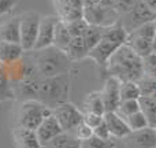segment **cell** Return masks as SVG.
<instances>
[{
    "instance_id": "ac0fdd59",
    "label": "cell",
    "mask_w": 156,
    "mask_h": 148,
    "mask_svg": "<svg viewBox=\"0 0 156 148\" xmlns=\"http://www.w3.org/2000/svg\"><path fill=\"white\" fill-rule=\"evenodd\" d=\"M25 51L21 44L18 43H5L0 41V60L4 66L11 65L15 60L21 59L23 56Z\"/></svg>"
},
{
    "instance_id": "d4e9b609",
    "label": "cell",
    "mask_w": 156,
    "mask_h": 148,
    "mask_svg": "<svg viewBox=\"0 0 156 148\" xmlns=\"http://www.w3.org/2000/svg\"><path fill=\"white\" fill-rule=\"evenodd\" d=\"M8 100H15V93H14V88L3 66V69L0 70V104Z\"/></svg>"
},
{
    "instance_id": "4316f807",
    "label": "cell",
    "mask_w": 156,
    "mask_h": 148,
    "mask_svg": "<svg viewBox=\"0 0 156 148\" xmlns=\"http://www.w3.org/2000/svg\"><path fill=\"white\" fill-rule=\"evenodd\" d=\"M140 88L136 81H121V102L130 99H140Z\"/></svg>"
},
{
    "instance_id": "b9f144b4",
    "label": "cell",
    "mask_w": 156,
    "mask_h": 148,
    "mask_svg": "<svg viewBox=\"0 0 156 148\" xmlns=\"http://www.w3.org/2000/svg\"><path fill=\"white\" fill-rule=\"evenodd\" d=\"M152 54L156 55V34L154 36V38H152Z\"/></svg>"
},
{
    "instance_id": "ba28073f",
    "label": "cell",
    "mask_w": 156,
    "mask_h": 148,
    "mask_svg": "<svg viewBox=\"0 0 156 148\" xmlns=\"http://www.w3.org/2000/svg\"><path fill=\"white\" fill-rule=\"evenodd\" d=\"M125 16H127L129 19H127L126 22H121V23L123 25L127 32H132L133 29H136V27L140 26V25L155 21L156 13L154 10H151L143 0H137V3H136L134 7L132 8V11L127 13Z\"/></svg>"
},
{
    "instance_id": "836d02e7",
    "label": "cell",
    "mask_w": 156,
    "mask_h": 148,
    "mask_svg": "<svg viewBox=\"0 0 156 148\" xmlns=\"http://www.w3.org/2000/svg\"><path fill=\"white\" fill-rule=\"evenodd\" d=\"M137 3V0H115V11L119 15H126L127 13L132 11V8L134 7V4Z\"/></svg>"
},
{
    "instance_id": "7bdbcfd3",
    "label": "cell",
    "mask_w": 156,
    "mask_h": 148,
    "mask_svg": "<svg viewBox=\"0 0 156 148\" xmlns=\"http://www.w3.org/2000/svg\"><path fill=\"white\" fill-rule=\"evenodd\" d=\"M92 3H96V0H85V5L86 4H92Z\"/></svg>"
},
{
    "instance_id": "f546056e",
    "label": "cell",
    "mask_w": 156,
    "mask_h": 148,
    "mask_svg": "<svg viewBox=\"0 0 156 148\" xmlns=\"http://www.w3.org/2000/svg\"><path fill=\"white\" fill-rule=\"evenodd\" d=\"M126 122L127 125H129L130 130H140V129H144V128L149 126V122L148 119L145 118V115H144L141 111H137V113L132 114V115L126 117Z\"/></svg>"
},
{
    "instance_id": "8fae6325",
    "label": "cell",
    "mask_w": 156,
    "mask_h": 148,
    "mask_svg": "<svg viewBox=\"0 0 156 148\" xmlns=\"http://www.w3.org/2000/svg\"><path fill=\"white\" fill-rule=\"evenodd\" d=\"M100 93L103 97L105 113L116 111V108L119 107V103H121V81L114 75H108Z\"/></svg>"
},
{
    "instance_id": "ffe728a7",
    "label": "cell",
    "mask_w": 156,
    "mask_h": 148,
    "mask_svg": "<svg viewBox=\"0 0 156 148\" xmlns=\"http://www.w3.org/2000/svg\"><path fill=\"white\" fill-rule=\"evenodd\" d=\"M82 113H94L99 115H104L105 107L100 91H93L86 95L82 103Z\"/></svg>"
},
{
    "instance_id": "7a4b0ae2",
    "label": "cell",
    "mask_w": 156,
    "mask_h": 148,
    "mask_svg": "<svg viewBox=\"0 0 156 148\" xmlns=\"http://www.w3.org/2000/svg\"><path fill=\"white\" fill-rule=\"evenodd\" d=\"M30 58L37 69L38 74L43 78L55 77L73 71L74 62L67 56L65 51L51 45L48 48L30 51Z\"/></svg>"
},
{
    "instance_id": "f1b7e54d",
    "label": "cell",
    "mask_w": 156,
    "mask_h": 148,
    "mask_svg": "<svg viewBox=\"0 0 156 148\" xmlns=\"http://www.w3.org/2000/svg\"><path fill=\"white\" fill-rule=\"evenodd\" d=\"M137 111H140V102H138V99L122 100V102L119 103V107L116 108V113L121 117H123V118L137 113Z\"/></svg>"
},
{
    "instance_id": "f35d334b",
    "label": "cell",
    "mask_w": 156,
    "mask_h": 148,
    "mask_svg": "<svg viewBox=\"0 0 156 148\" xmlns=\"http://www.w3.org/2000/svg\"><path fill=\"white\" fill-rule=\"evenodd\" d=\"M71 7L74 8H78V10H83L85 7V0H69Z\"/></svg>"
},
{
    "instance_id": "d6a6232c",
    "label": "cell",
    "mask_w": 156,
    "mask_h": 148,
    "mask_svg": "<svg viewBox=\"0 0 156 148\" xmlns=\"http://www.w3.org/2000/svg\"><path fill=\"white\" fill-rule=\"evenodd\" d=\"M143 63H144V74L152 75V77L156 78V55L151 52L145 58H143Z\"/></svg>"
},
{
    "instance_id": "cb8c5ba5",
    "label": "cell",
    "mask_w": 156,
    "mask_h": 148,
    "mask_svg": "<svg viewBox=\"0 0 156 148\" xmlns=\"http://www.w3.org/2000/svg\"><path fill=\"white\" fill-rule=\"evenodd\" d=\"M140 111L148 119L149 126L156 125V102L152 99V96H140Z\"/></svg>"
},
{
    "instance_id": "5bb4252c",
    "label": "cell",
    "mask_w": 156,
    "mask_h": 148,
    "mask_svg": "<svg viewBox=\"0 0 156 148\" xmlns=\"http://www.w3.org/2000/svg\"><path fill=\"white\" fill-rule=\"evenodd\" d=\"M62 132H63L62 128H60L59 122L56 121V118L54 117V114L45 117V118L43 119V122L38 125V128L36 129L37 137H38V140H40V143L43 144V147L45 146L47 143H49L52 139L56 137L58 135H60Z\"/></svg>"
},
{
    "instance_id": "bcb514c9",
    "label": "cell",
    "mask_w": 156,
    "mask_h": 148,
    "mask_svg": "<svg viewBox=\"0 0 156 148\" xmlns=\"http://www.w3.org/2000/svg\"><path fill=\"white\" fill-rule=\"evenodd\" d=\"M154 23H155V29H156V19H155V21H154Z\"/></svg>"
},
{
    "instance_id": "7c38bea8",
    "label": "cell",
    "mask_w": 156,
    "mask_h": 148,
    "mask_svg": "<svg viewBox=\"0 0 156 148\" xmlns=\"http://www.w3.org/2000/svg\"><path fill=\"white\" fill-rule=\"evenodd\" d=\"M104 122L107 124V128L110 130L112 139H121L122 140V139H125L132 132L126 119L119 115L116 111H108V113H105Z\"/></svg>"
},
{
    "instance_id": "30bf717a",
    "label": "cell",
    "mask_w": 156,
    "mask_h": 148,
    "mask_svg": "<svg viewBox=\"0 0 156 148\" xmlns=\"http://www.w3.org/2000/svg\"><path fill=\"white\" fill-rule=\"evenodd\" d=\"M59 19L60 18L58 15H43L41 16L37 40H36L34 49H33V51L44 49V48H48V47L54 45L55 27H56V23Z\"/></svg>"
},
{
    "instance_id": "8d00e7d4",
    "label": "cell",
    "mask_w": 156,
    "mask_h": 148,
    "mask_svg": "<svg viewBox=\"0 0 156 148\" xmlns=\"http://www.w3.org/2000/svg\"><path fill=\"white\" fill-rule=\"evenodd\" d=\"M93 135L96 136V137L101 139V140H111V139H112L110 130H108V128H107V124L104 122V119H103V122L99 126L93 129Z\"/></svg>"
},
{
    "instance_id": "52a82bcc",
    "label": "cell",
    "mask_w": 156,
    "mask_h": 148,
    "mask_svg": "<svg viewBox=\"0 0 156 148\" xmlns=\"http://www.w3.org/2000/svg\"><path fill=\"white\" fill-rule=\"evenodd\" d=\"M52 114H54V117L56 118V121L59 122L63 132L73 133L74 130H76V128L83 119L82 110H80L76 104H73V103H70V102L63 103V104L55 107L54 110H52Z\"/></svg>"
},
{
    "instance_id": "9a60e30c",
    "label": "cell",
    "mask_w": 156,
    "mask_h": 148,
    "mask_svg": "<svg viewBox=\"0 0 156 148\" xmlns=\"http://www.w3.org/2000/svg\"><path fill=\"white\" fill-rule=\"evenodd\" d=\"M12 139L16 148H43L37 133L33 129L12 128Z\"/></svg>"
},
{
    "instance_id": "ab89813d",
    "label": "cell",
    "mask_w": 156,
    "mask_h": 148,
    "mask_svg": "<svg viewBox=\"0 0 156 148\" xmlns=\"http://www.w3.org/2000/svg\"><path fill=\"white\" fill-rule=\"evenodd\" d=\"M97 4L103 5V7H112L115 5V0H96Z\"/></svg>"
},
{
    "instance_id": "6da1fadb",
    "label": "cell",
    "mask_w": 156,
    "mask_h": 148,
    "mask_svg": "<svg viewBox=\"0 0 156 148\" xmlns=\"http://www.w3.org/2000/svg\"><path fill=\"white\" fill-rule=\"evenodd\" d=\"M110 75L116 77L119 81H136L144 75L143 58L138 56L129 45H121L110 58L105 67Z\"/></svg>"
},
{
    "instance_id": "4fadbf2b",
    "label": "cell",
    "mask_w": 156,
    "mask_h": 148,
    "mask_svg": "<svg viewBox=\"0 0 156 148\" xmlns=\"http://www.w3.org/2000/svg\"><path fill=\"white\" fill-rule=\"evenodd\" d=\"M118 48H119V45H116V44L110 43V41H105V40H101L94 48H92L90 51H89L88 59H92L99 67L105 69L107 67L108 60H110V58L112 56V54Z\"/></svg>"
},
{
    "instance_id": "9c48e42d",
    "label": "cell",
    "mask_w": 156,
    "mask_h": 148,
    "mask_svg": "<svg viewBox=\"0 0 156 148\" xmlns=\"http://www.w3.org/2000/svg\"><path fill=\"white\" fill-rule=\"evenodd\" d=\"M122 143L126 148H156V128L147 126L140 130H132Z\"/></svg>"
},
{
    "instance_id": "74e56055",
    "label": "cell",
    "mask_w": 156,
    "mask_h": 148,
    "mask_svg": "<svg viewBox=\"0 0 156 148\" xmlns=\"http://www.w3.org/2000/svg\"><path fill=\"white\" fill-rule=\"evenodd\" d=\"M16 5V0H0V16L12 11Z\"/></svg>"
},
{
    "instance_id": "3957f363",
    "label": "cell",
    "mask_w": 156,
    "mask_h": 148,
    "mask_svg": "<svg viewBox=\"0 0 156 148\" xmlns=\"http://www.w3.org/2000/svg\"><path fill=\"white\" fill-rule=\"evenodd\" d=\"M73 71L48 78H41L37 92V99L47 107L54 110L55 107L69 102L71 89Z\"/></svg>"
},
{
    "instance_id": "ee69618b",
    "label": "cell",
    "mask_w": 156,
    "mask_h": 148,
    "mask_svg": "<svg viewBox=\"0 0 156 148\" xmlns=\"http://www.w3.org/2000/svg\"><path fill=\"white\" fill-rule=\"evenodd\" d=\"M152 99H154V100H155V102H156V92H155V93H154V95H152Z\"/></svg>"
},
{
    "instance_id": "7402d4cb",
    "label": "cell",
    "mask_w": 156,
    "mask_h": 148,
    "mask_svg": "<svg viewBox=\"0 0 156 148\" xmlns=\"http://www.w3.org/2000/svg\"><path fill=\"white\" fill-rule=\"evenodd\" d=\"M43 148H81V140H78L74 133L62 132Z\"/></svg>"
},
{
    "instance_id": "e0dca14e",
    "label": "cell",
    "mask_w": 156,
    "mask_h": 148,
    "mask_svg": "<svg viewBox=\"0 0 156 148\" xmlns=\"http://www.w3.org/2000/svg\"><path fill=\"white\" fill-rule=\"evenodd\" d=\"M127 36H129V32L125 29V26L121 23V22H116L114 25H110V26L103 27L101 32V40L110 41V43H114L116 45H123L127 40Z\"/></svg>"
},
{
    "instance_id": "d590c367",
    "label": "cell",
    "mask_w": 156,
    "mask_h": 148,
    "mask_svg": "<svg viewBox=\"0 0 156 148\" xmlns=\"http://www.w3.org/2000/svg\"><path fill=\"white\" fill-rule=\"evenodd\" d=\"M103 119H104V115H99V114H94V113H83L82 122L88 125L89 128L94 129V128H97L101 124Z\"/></svg>"
},
{
    "instance_id": "7dc6e473",
    "label": "cell",
    "mask_w": 156,
    "mask_h": 148,
    "mask_svg": "<svg viewBox=\"0 0 156 148\" xmlns=\"http://www.w3.org/2000/svg\"><path fill=\"white\" fill-rule=\"evenodd\" d=\"M155 128H156V125H155Z\"/></svg>"
},
{
    "instance_id": "2e32d148",
    "label": "cell",
    "mask_w": 156,
    "mask_h": 148,
    "mask_svg": "<svg viewBox=\"0 0 156 148\" xmlns=\"http://www.w3.org/2000/svg\"><path fill=\"white\" fill-rule=\"evenodd\" d=\"M19 15L4 21L0 25V41L21 44V26H19Z\"/></svg>"
},
{
    "instance_id": "4dcf8cb0",
    "label": "cell",
    "mask_w": 156,
    "mask_h": 148,
    "mask_svg": "<svg viewBox=\"0 0 156 148\" xmlns=\"http://www.w3.org/2000/svg\"><path fill=\"white\" fill-rule=\"evenodd\" d=\"M81 148H115L112 139L111 140H101V139L92 136L88 140L81 141Z\"/></svg>"
},
{
    "instance_id": "44dd1931",
    "label": "cell",
    "mask_w": 156,
    "mask_h": 148,
    "mask_svg": "<svg viewBox=\"0 0 156 148\" xmlns=\"http://www.w3.org/2000/svg\"><path fill=\"white\" fill-rule=\"evenodd\" d=\"M66 54H67V56L76 63V62H80V60L88 58L89 49H88V47H86V44H85V41H83L82 37H73L70 41V44H69L67 49H66Z\"/></svg>"
},
{
    "instance_id": "5b68a950",
    "label": "cell",
    "mask_w": 156,
    "mask_h": 148,
    "mask_svg": "<svg viewBox=\"0 0 156 148\" xmlns=\"http://www.w3.org/2000/svg\"><path fill=\"white\" fill-rule=\"evenodd\" d=\"M41 14L37 11H27L19 15V26H21V45L25 52H30L34 49V44L37 40L38 27L41 22Z\"/></svg>"
},
{
    "instance_id": "603a6c76",
    "label": "cell",
    "mask_w": 156,
    "mask_h": 148,
    "mask_svg": "<svg viewBox=\"0 0 156 148\" xmlns=\"http://www.w3.org/2000/svg\"><path fill=\"white\" fill-rule=\"evenodd\" d=\"M71 34L67 29V25H66L65 21L59 19L56 23V27H55V36H54V47L62 49V51L66 52L69 44L71 41Z\"/></svg>"
},
{
    "instance_id": "83f0119b",
    "label": "cell",
    "mask_w": 156,
    "mask_h": 148,
    "mask_svg": "<svg viewBox=\"0 0 156 148\" xmlns=\"http://www.w3.org/2000/svg\"><path fill=\"white\" fill-rule=\"evenodd\" d=\"M137 85L140 88L141 96H152L156 92V78L152 77V75L144 74L137 81Z\"/></svg>"
},
{
    "instance_id": "8992f818",
    "label": "cell",
    "mask_w": 156,
    "mask_h": 148,
    "mask_svg": "<svg viewBox=\"0 0 156 148\" xmlns=\"http://www.w3.org/2000/svg\"><path fill=\"white\" fill-rule=\"evenodd\" d=\"M83 19L88 22L89 25H94V26L105 27L114 25L118 22L119 14L112 7H103V5L97 4V3H92V4H86L83 7Z\"/></svg>"
},
{
    "instance_id": "1f68e13d",
    "label": "cell",
    "mask_w": 156,
    "mask_h": 148,
    "mask_svg": "<svg viewBox=\"0 0 156 148\" xmlns=\"http://www.w3.org/2000/svg\"><path fill=\"white\" fill-rule=\"evenodd\" d=\"M66 25H67V29H69V32H70L71 37H82V34L85 33L86 27L89 26V23L83 18L66 22Z\"/></svg>"
},
{
    "instance_id": "f6af8a7d",
    "label": "cell",
    "mask_w": 156,
    "mask_h": 148,
    "mask_svg": "<svg viewBox=\"0 0 156 148\" xmlns=\"http://www.w3.org/2000/svg\"><path fill=\"white\" fill-rule=\"evenodd\" d=\"M3 66H4V65H3V63H2V60H0V70H2V69H3Z\"/></svg>"
},
{
    "instance_id": "277c9868",
    "label": "cell",
    "mask_w": 156,
    "mask_h": 148,
    "mask_svg": "<svg viewBox=\"0 0 156 148\" xmlns=\"http://www.w3.org/2000/svg\"><path fill=\"white\" fill-rule=\"evenodd\" d=\"M52 110L43 104L38 100H23L18 102L16 107L14 108L12 115V128H26V129L36 130L38 125L43 122L45 117L51 115Z\"/></svg>"
},
{
    "instance_id": "e575fe53",
    "label": "cell",
    "mask_w": 156,
    "mask_h": 148,
    "mask_svg": "<svg viewBox=\"0 0 156 148\" xmlns=\"http://www.w3.org/2000/svg\"><path fill=\"white\" fill-rule=\"evenodd\" d=\"M73 133H74V136H76L78 140L83 141V140H88L89 137H92V136H93V129H92V128H89L86 124L81 122V124L76 128V130H74Z\"/></svg>"
},
{
    "instance_id": "60d3db41",
    "label": "cell",
    "mask_w": 156,
    "mask_h": 148,
    "mask_svg": "<svg viewBox=\"0 0 156 148\" xmlns=\"http://www.w3.org/2000/svg\"><path fill=\"white\" fill-rule=\"evenodd\" d=\"M144 3H145L147 5H148L151 10H154L155 13H156V0H143Z\"/></svg>"
},
{
    "instance_id": "d6986e66",
    "label": "cell",
    "mask_w": 156,
    "mask_h": 148,
    "mask_svg": "<svg viewBox=\"0 0 156 148\" xmlns=\"http://www.w3.org/2000/svg\"><path fill=\"white\" fill-rule=\"evenodd\" d=\"M126 45H129L138 56L145 58L152 52V40L147 37H141V36H136L133 33H129L126 40Z\"/></svg>"
},
{
    "instance_id": "484cf974",
    "label": "cell",
    "mask_w": 156,
    "mask_h": 148,
    "mask_svg": "<svg viewBox=\"0 0 156 148\" xmlns=\"http://www.w3.org/2000/svg\"><path fill=\"white\" fill-rule=\"evenodd\" d=\"M101 32H103V27H100V26L89 25V26L86 27L85 33L82 34V38H83V41H85L89 51H90L92 48H94V47L101 41Z\"/></svg>"
}]
</instances>
